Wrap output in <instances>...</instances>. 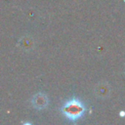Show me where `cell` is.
Masks as SVG:
<instances>
[{"label": "cell", "mask_w": 125, "mask_h": 125, "mask_svg": "<svg viewBox=\"0 0 125 125\" xmlns=\"http://www.w3.org/2000/svg\"><path fill=\"white\" fill-rule=\"evenodd\" d=\"M31 104L34 108H37L38 110L44 109L48 105V98L43 93H38L33 96L31 100Z\"/></svg>", "instance_id": "cell-2"}, {"label": "cell", "mask_w": 125, "mask_h": 125, "mask_svg": "<svg viewBox=\"0 0 125 125\" xmlns=\"http://www.w3.org/2000/svg\"><path fill=\"white\" fill-rule=\"evenodd\" d=\"M85 110L86 108L84 104L76 98H72L71 100L65 102L61 107V112L63 114V116L71 121L80 119L84 115Z\"/></svg>", "instance_id": "cell-1"}]
</instances>
